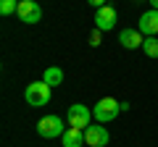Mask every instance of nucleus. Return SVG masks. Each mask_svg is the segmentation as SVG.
<instances>
[{"label":"nucleus","mask_w":158,"mask_h":147,"mask_svg":"<svg viewBox=\"0 0 158 147\" xmlns=\"http://www.w3.org/2000/svg\"><path fill=\"white\" fill-rule=\"evenodd\" d=\"M50 84H45V81H32V84H27V89H24V97H27V105L32 108H42L50 102Z\"/></svg>","instance_id":"1"},{"label":"nucleus","mask_w":158,"mask_h":147,"mask_svg":"<svg viewBox=\"0 0 158 147\" xmlns=\"http://www.w3.org/2000/svg\"><path fill=\"white\" fill-rule=\"evenodd\" d=\"M118 110H121V102L113 100V97H103V100H98V105L92 108V116H95L98 124H108V121H113L118 116Z\"/></svg>","instance_id":"2"},{"label":"nucleus","mask_w":158,"mask_h":147,"mask_svg":"<svg viewBox=\"0 0 158 147\" xmlns=\"http://www.w3.org/2000/svg\"><path fill=\"white\" fill-rule=\"evenodd\" d=\"M92 110L87 105H82V102H74V105H69V113H66V121L69 126H77V129H87V126L92 124Z\"/></svg>","instance_id":"3"},{"label":"nucleus","mask_w":158,"mask_h":147,"mask_svg":"<svg viewBox=\"0 0 158 147\" xmlns=\"http://www.w3.org/2000/svg\"><path fill=\"white\" fill-rule=\"evenodd\" d=\"M66 126H63L61 116H45V118H40L37 124V134L42 139H53V137H63Z\"/></svg>","instance_id":"4"},{"label":"nucleus","mask_w":158,"mask_h":147,"mask_svg":"<svg viewBox=\"0 0 158 147\" xmlns=\"http://www.w3.org/2000/svg\"><path fill=\"white\" fill-rule=\"evenodd\" d=\"M85 139H87V145H90V147H106L111 137H108V129L103 124H90L85 129Z\"/></svg>","instance_id":"5"},{"label":"nucleus","mask_w":158,"mask_h":147,"mask_svg":"<svg viewBox=\"0 0 158 147\" xmlns=\"http://www.w3.org/2000/svg\"><path fill=\"white\" fill-rule=\"evenodd\" d=\"M16 13H19V18H21L24 24H37L40 18H42V8L37 6V0H21Z\"/></svg>","instance_id":"6"},{"label":"nucleus","mask_w":158,"mask_h":147,"mask_svg":"<svg viewBox=\"0 0 158 147\" xmlns=\"http://www.w3.org/2000/svg\"><path fill=\"white\" fill-rule=\"evenodd\" d=\"M116 26V8L111 6H103L95 11V29H100V32H108V29Z\"/></svg>","instance_id":"7"},{"label":"nucleus","mask_w":158,"mask_h":147,"mask_svg":"<svg viewBox=\"0 0 158 147\" xmlns=\"http://www.w3.org/2000/svg\"><path fill=\"white\" fill-rule=\"evenodd\" d=\"M137 29H140L145 37H156V34H158V11H156V8H150V11H145L140 16Z\"/></svg>","instance_id":"8"},{"label":"nucleus","mask_w":158,"mask_h":147,"mask_svg":"<svg viewBox=\"0 0 158 147\" xmlns=\"http://www.w3.org/2000/svg\"><path fill=\"white\" fill-rule=\"evenodd\" d=\"M118 42H121V47H127V50H135V47H142L145 37H142L140 29H121V32H118Z\"/></svg>","instance_id":"9"},{"label":"nucleus","mask_w":158,"mask_h":147,"mask_svg":"<svg viewBox=\"0 0 158 147\" xmlns=\"http://www.w3.org/2000/svg\"><path fill=\"white\" fill-rule=\"evenodd\" d=\"M61 145H63V147H82V145H87V139H85V129L69 126V129L63 131V137H61Z\"/></svg>","instance_id":"10"},{"label":"nucleus","mask_w":158,"mask_h":147,"mask_svg":"<svg viewBox=\"0 0 158 147\" xmlns=\"http://www.w3.org/2000/svg\"><path fill=\"white\" fill-rule=\"evenodd\" d=\"M42 81L45 84H50V87H58L63 81V71L58 66H50V68H45V74H42Z\"/></svg>","instance_id":"11"},{"label":"nucleus","mask_w":158,"mask_h":147,"mask_svg":"<svg viewBox=\"0 0 158 147\" xmlns=\"http://www.w3.org/2000/svg\"><path fill=\"white\" fill-rule=\"evenodd\" d=\"M142 50H145V55L158 58V37H145V42H142Z\"/></svg>","instance_id":"12"},{"label":"nucleus","mask_w":158,"mask_h":147,"mask_svg":"<svg viewBox=\"0 0 158 147\" xmlns=\"http://www.w3.org/2000/svg\"><path fill=\"white\" fill-rule=\"evenodd\" d=\"M19 11V0H0V13L3 16H11Z\"/></svg>","instance_id":"13"},{"label":"nucleus","mask_w":158,"mask_h":147,"mask_svg":"<svg viewBox=\"0 0 158 147\" xmlns=\"http://www.w3.org/2000/svg\"><path fill=\"white\" fill-rule=\"evenodd\" d=\"M100 29H92V34H90V45L92 47H98V45H100V42H103V37H100Z\"/></svg>","instance_id":"14"},{"label":"nucleus","mask_w":158,"mask_h":147,"mask_svg":"<svg viewBox=\"0 0 158 147\" xmlns=\"http://www.w3.org/2000/svg\"><path fill=\"white\" fill-rule=\"evenodd\" d=\"M90 6H95V8H103V6H108V0H87Z\"/></svg>","instance_id":"15"},{"label":"nucleus","mask_w":158,"mask_h":147,"mask_svg":"<svg viewBox=\"0 0 158 147\" xmlns=\"http://www.w3.org/2000/svg\"><path fill=\"white\" fill-rule=\"evenodd\" d=\"M148 3H150V6H153V8L158 11V0H148Z\"/></svg>","instance_id":"16"},{"label":"nucleus","mask_w":158,"mask_h":147,"mask_svg":"<svg viewBox=\"0 0 158 147\" xmlns=\"http://www.w3.org/2000/svg\"><path fill=\"white\" fill-rule=\"evenodd\" d=\"M19 3H21V0H19Z\"/></svg>","instance_id":"17"}]
</instances>
